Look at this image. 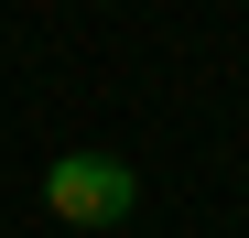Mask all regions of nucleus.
<instances>
[{"mask_svg":"<svg viewBox=\"0 0 249 238\" xmlns=\"http://www.w3.org/2000/svg\"><path fill=\"white\" fill-rule=\"evenodd\" d=\"M44 206L65 227H119L141 206V173L119 163V152H54V163H44Z\"/></svg>","mask_w":249,"mask_h":238,"instance_id":"nucleus-1","label":"nucleus"}]
</instances>
